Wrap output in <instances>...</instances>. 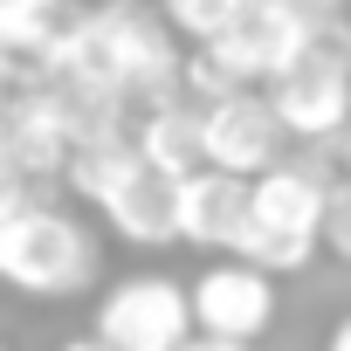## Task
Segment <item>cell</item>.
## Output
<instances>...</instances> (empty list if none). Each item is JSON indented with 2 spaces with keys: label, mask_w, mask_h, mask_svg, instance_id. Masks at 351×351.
<instances>
[{
  "label": "cell",
  "mask_w": 351,
  "mask_h": 351,
  "mask_svg": "<svg viewBox=\"0 0 351 351\" xmlns=\"http://www.w3.org/2000/svg\"><path fill=\"white\" fill-rule=\"evenodd\" d=\"M317 35H324V14L310 8V0H248L221 35H207V42H193V49H207V62H214L228 83H269V76H276L289 56H303Z\"/></svg>",
  "instance_id": "cell-4"
},
{
  "label": "cell",
  "mask_w": 351,
  "mask_h": 351,
  "mask_svg": "<svg viewBox=\"0 0 351 351\" xmlns=\"http://www.w3.org/2000/svg\"><path fill=\"white\" fill-rule=\"evenodd\" d=\"M324 248H330L337 262H351V180L324 200Z\"/></svg>",
  "instance_id": "cell-12"
},
{
  "label": "cell",
  "mask_w": 351,
  "mask_h": 351,
  "mask_svg": "<svg viewBox=\"0 0 351 351\" xmlns=\"http://www.w3.org/2000/svg\"><path fill=\"white\" fill-rule=\"evenodd\" d=\"M200 152H207V165L241 172V180L269 172L282 158V117H276V104L255 97V83L228 90V97H207L200 104Z\"/></svg>",
  "instance_id": "cell-8"
},
{
  "label": "cell",
  "mask_w": 351,
  "mask_h": 351,
  "mask_svg": "<svg viewBox=\"0 0 351 351\" xmlns=\"http://www.w3.org/2000/svg\"><path fill=\"white\" fill-rule=\"evenodd\" d=\"M324 200L330 186L310 165H269L248 180V221L234 234V255L262 262L269 276H296L324 255Z\"/></svg>",
  "instance_id": "cell-2"
},
{
  "label": "cell",
  "mask_w": 351,
  "mask_h": 351,
  "mask_svg": "<svg viewBox=\"0 0 351 351\" xmlns=\"http://www.w3.org/2000/svg\"><path fill=\"white\" fill-rule=\"evenodd\" d=\"M0 351H8V337H0Z\"/></svg>",
  "instance_id": "cell-18"
},
{
  "label": "cell",
  "mask_w": 351,
  "mask_h": 351,
  "mask_svg": "<svg viewBox=\"0 0 351 351\" xmlns=\"http://www.w3.org/2000/svg\"><path fill=\"white\" fill-rule=\"evenodd\" d=\"M337 158H344V180H351V124H344V152Z\"/></svg>",
  "instance_id": "cell-16"
},
{
  "label": "cell",
  "mask_w": 351,
  "mask_h": 351,
  "mask_svg": "<svg viewBox=\"0 0 351 351\" xmlns=\"http://www.w3.org/2000/svg\"><path fill=\"white\" fill-rule=\"evenodd\" d=\"M241 8H248V0H165V21H172V35L207 42V35H221Z\"/></svg>",
  "instance_id": "cell-11"
},
{
  "label": "cell",
  "mask_w": 351,
  "mask_h": 351,
  "mask_svg": "<svg viewBox=\"0 0 351 351\" xmlns=\"http://www.w3.org/2000/svg\"><path fill=\"white\" fill-rule=\"evenodd\" d=\"M56 351H117V344H104V337L90 330V337H69V344H56Z\"/></svg>",
  "instance_id": "cell-15"
},
{
  "label": "cell",
  "mask_w": 351,
  "mask_h": 351,
  "mask_svg": "<svg viewBox=\"0 0 351 351\" xmlns=\"http://www.w3.org/2000/svg\"><path fill=\"white\" fill-rule=\"evenodd\" d=\"M324 351H351V317H337V324H330V337H324Z\"/></svg>",
  "instance_id": "cell-14"
},
{
  "label": "cell",
  "mask_w": 351,
  "mask_h": 351,
  "mask_svg": "<svg viewBox=\"0 0 351 351\" xmlns=\"http://www.w3.org/2000/svg\"><path fill=\"white\" fill-rule=\"evenodd\" d=\"M248 221V180L221 165H193L172 180V228L180 241L207 248V255H234V234Z\"/></svg>",
  "instance_id": "cell-9"
},
{
  "label": "cell",
  "mask_w": 351,
  "mask_h": 351,
  "mask_svg": "<svg viewBox=\"0 0 351 351\" xmlns=\"http://www.w3.org/2000/svg\"><path fill=\"white\" fill-rule=\"evenodd\" d=\"M14 8H28V0H0V14H14Z\"/></svg>",
  "instance_id": "cell-17"
},
{
  "label": "cell",
  "mask_w": 351,
  "mask_h": 351,
  "mask_svg": "<svg viewBox=\"0 0 351 351\" xmlns=\"http://www.w3.org/2000/svg\"><path fill=\"white\" fill-rule=\"evenodd\" d=\"M97 337L117 351H180L193 337V296L172 276H124L97 303Z\"/></svg>",
  "instance_id": "cell-5"
},
{
  "label": "cell",
  "mask_w": 351,
  "mask_h": 351,
  "mask_svg": "<svg viewBox=\"0 0 351 351\" xmlns=\"http://www.w3.org/2000/svg\"><path fill=\"white\" fill-rule=\"evenodd\" d=\"M269 104L289 138H344L351 124V62L324 49V35L269 76Z\"/></svg>",
  "instance_id": "cell-6"
},
{
  "label": "cell",
  "mask_w": 351,
  "mask_h": 351,
  "mask_svg": "<svg viewBox=\"0 0 351 351\" xmlns=\"http://www.w3.org/2000/svg\"><path fill=\"white\" fill-rule=\"evenodd\" d=\"M172 21L138 8V0H110V8L76 14L69 56H62V83H76L83 97L124 104V97H165L180 83V56H172Z\"/></svg>",
  "instance_id": "cell-1"
},
{
  "label": "cell",
  "mask_w": 351,
  "mask_h": 351,
  "mask_svg": "<svg viewBox=\"0 0 351 351\" xmlns=\"http://www.w3.org/2000/svg\"><path fill=\"white\" fill-rule=\"evenodd\" d=\"M131 145L158 165V172H193V165H207V152H200V104L193 97H152L145 104V117H138V131H131Z\"/></svg>",
  "instance_id": "cell-10"
},
{
  "label": "cell",
  "mask_w": 351,
  "mask_h": 351,
  "mask_svg": "<svg viewBox=\"0 0 351 351\" xmlns=\"http://www.w3.org/2000/svg\"><path fill=\"white\" fill-rule=\"evenodd\" d=\"M0 282L21 296H76L97 282V241L76 214L21 200L0 221Z\"/></svg>",
  "instance_id": "cell-3"
},
{
  "label": "cell",
  "mask_w": 351,
  "mask_h": 351,
  "mask_svg": "<svg viewBox=\"0 0 351 351\" xmlns=\"http://www.w3.org/2000/svg\"><path fill=\"white\" fill-rule=\"evenodd\" d=\"M186 296H193V330H214V337H248L255 344L276 324V276L248 255L207 262L186 282Z\"/></svg>",
  "instance_id": "cell-7"
},
{
  "label": "cell",
  "mask_w": 351,
  "mask_h": 351,
  "mask_svg": "<svg viewBox=\"0 0 351 351\" xmlns=\"http://www.w3.org/2000/svg\"><path fill=\"white\" fill-rule=\"evenodd\" d=\"M180 351H255V344H248V337H214V330H193Z\"/></svg>",
  "instance_id": "cell-13"
}]
</instances>
